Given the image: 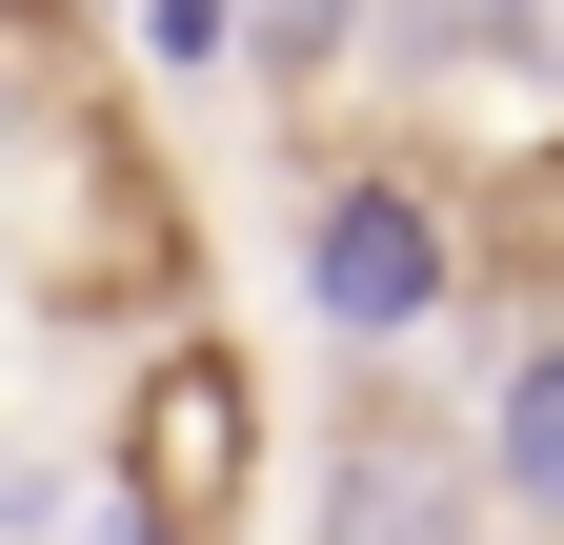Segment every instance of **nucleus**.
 <instances>
[{
    "mask_svg": "<svg viewBox=\"0 0 564 545\" xmlns=\"http://www.w3.org/2000/svg\"><path fill=\"white\" fill-rule=\"evenodd\" d=\"M303 303L343 323V344H423V323L464 303V243H444V202H423L403 162H343L303 202Z\"/></svg>",
    "mask_w": 564,
    "mask_h": 545,
    "instance_id": "nucleus-1",
    "label": "nucleus"
},
{
    "mask_svg": "<svg viewBox=\"0 0 564 545\" xmlns=\"http://www.w3.org/2000/svg\"><path fill=\"white\" fill-rule=\"evenodd\" d=\"M242 425H262V384H242V344H162V384H141V445L101 464V485L223 545V505H242Z\"/></svg>",
    "mask_w": 564,
    "mask_h": 545,
    "instance_id": "nucleus-2",
    "label": "nucleus"
},
{
    "mask_svg": "<svg viewBox=\"0 0 564 545\" xmlns=\"http://www.w3.org/2000/svg\"><path fill=\"white\" fill-rule=\"evenodd\" d=\"M323 545H484L464 445L403 425V404H364V425H343V464H323Z\"/></svg>",
    "mask_w": 564,
    "mask_h": 545,
    "instance_id": "nucleus-3",
    "label": "nucleus"
},
{
    "mask_svg": "<svg viewBox=\"0 0 564 545\" xmlns=\"http://www.w3.org/2000/svg\"><path fill=\"white\" fill-rule=\"evenodd\" d=\"M544 41H564L544 0H364V61H383V82H524Z\"/></svg>",
    "mask_w": 564,
    "mask_h": 545,
    "instance_id": "nucleus-4",
    "label": "nucleus"
},
{
    "mask_svg": "<svg viewBox=\"0 0 564 545\" xmlns=\"http://www.w3.org/2000/svg\"><path fill=\"white\" fill-rule=\"evenodd\" d=\"M484 505L564 525V323H544V344H505V384H484Z\"/></svg>",
    "mask_w": 564,
    "mask_h": 545,
    "instance_id": "nucleus-5",
    "label": "nucleus"
},
{
    "mask_svg": "<svg viewBox=\"0 0 564 545\" xmlns=\"http://www.w3.org/2000/svg\"><path fill=\"white\" fill-rule=\"evenodd\" d=\"M242 41H262V82H343L364 61V0H242Z\"/></svg>",
    "mask_w": 564,
    "mask_h": 545,
    "instance_id": "nucleus-6",
    "label": "nucleus"
},
{
    "mask_svg": "<svg viewBox=\"0 0 564 545\" xmlns=\"http://www.w3.org/2000/svg\"><path fill=\"white\" fill-rule=\"evenodd\" d=\"M141 61H162V82H223V61H242V0H141Z\"/></svg>",
    "mask_w": 564,
    "mask_h": 545,
    "instance_id": "nucleus-7",
    "label": "nucleus"
},
{
    "mask_svg": "<svg viewBox=\"0 0 564 545\" xmlns=\"http://www.w3.org/2000/svg\"><path fill=\"white\" fill-rule=\"evenodd\" d=\"M82 545H202V525H162V505H121V485H101V505H82Z\"/></svg>",
    "mask_w": 564,
    "mask_h": 545,
    "instance_id": "nucleus-8",
    "label": "nucleus"
},
{
    "mask_svg": "<svg viewBox=\"0 0 564 545\" xmlns=\"http://www.w3.org/2000/svg\"><path fill=\"white\" fill-rule=\"evenodd\" d=\"M544 21H564V0H544Z\"/></svg>",
    "mask_w": 564,
    "mask_h": 545,
    "instance_id": "nucleus-9",
    "label": "nucleus"
}]
</instances>
